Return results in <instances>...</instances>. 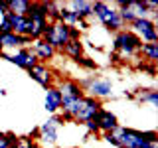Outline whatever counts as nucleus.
<instances>
[{
  "instance_id": "f8f14e48",
  "label": "nucleus",
  "mask_w": 158,
  "mask_h": 148,
  "mask_svg": "<svg viewBox=\"0 0 158 148\" xmlns=\"http://www.w3.org/2000/svg\"><path fill=\"white\" fill-rule=\"evenodd\" d=\"M30 49H32V53L36 56L38 63H48V65H49V61H53L56 56H57L56 49L49 46L46 39H42V38H40V39H34L32 46H30Z\"/></svg>"
},
{
  "instance_id": "a211bd4d",
  "label": "nucleus",
  "mask_w": 158,
  "mask_h": 148,
  "mask_svg": "<svg viewBox=\"0 0 158 148\" xmlns=\"http://www.w3.org/2000/svg\"><path fill=\"white\" fill-rule=\"evenodd\" d=\"M138 57H142V61L148 63H158V42L156 43H142Z\"/></svg>"
},
{
  "instance_id": "412c9836",
  "label": "nucleus",
  "mask_w": 158,
  "mask_h": 148,
  "mask_svg": "<svg viewBox=\"0 0 158 148\" xmlns=\"http://www.w3.org/2000/svg\"><path fill=\"white\" fill-rule=\"evenodd\" d=\"M128 2H131V8H132V12L136 14V18H152L154 16V14L146 8L144 0H128Z\"/></svg>"
},
{
  "instance_id": "f3484780",
  "label": "nucleus",
  "mask_w": 158,
  "mask_h": 148,
  "mask_svg": "<svg viewBox=\"0 0 158 148\" xmlns=\"http://www.w3.org/2000/svg\"><path fill=\"white\" fill-rule=\"evenodd\" d=\"M135 101L136 103H142V105H150V107H156L158 105V89L154 87H142V89H136L135 91Z\"/></svg>"
},
{
  "instance_id": "f257e3e1",
  "label": "nucleus",
  "mask_w": 158,
  "mask_h": 148,
  "mask_svg": "<svg viewBox=\"0 0 158 148\" xmlns=\"http://www.w3.org/2000/svg\"><path fill=\"white\" fill-rule=\"evenodd\" d=\"M79 85H81L83 93L87 97H93L97 101H105V99H111L115 95V81L107 75H101V73H95V75H87L83 79H77Z\"/></svg>"
},
{
  "instance_id": "20e7f679",
  "label": "nucleus",
  "mask_w": 158,
  "mask_h": 148,
  "mask_svg": "<svg viewBox=\"0 0 158 148\" xmlns=\"http://www.w3.org/2000/svg\"><path fill=\"white\" fill-rule=\"evenodd\" d=\"M93 18L97 20L105 30L117 34L121 30H125L127 26L121 22L118 18V10L117 6H111L109 2H93Z\"/></svg>"
},
{
  "instance_id": "b1692460",
  "label": "nucleus",
  "mask_w": 158,
  "mask_h": 148,
  "mask_svg": "<svg viewBox=\"0 0 158 148\" xmlns=\"http://www.w3.org/2000/svg\"><path fill=\"white\" fill-rule=\"evenodd\" d=\"M83 126H85V134L89 136H99L101 134V130H99V125H97V121L93 118V121H87V122H83Z\"/></svg>"
},
{
  "instance_id": "2eb2a0df",
  "label": "nucleus",
  "mask_w": 158,
  "mask_h": 148,
  "mask_svg": "<svg viewBox=\"0 0 158 148\" xmlns=\"http://www.w3.org/2000/svg\"><path fill=\"white\" fill-rule=\"evenodd\" d=\"M67 8L71 10L79 20L93 18V2H89V0H71V2H67Z\"/></svg>"
},
{
  "instance_id": "a878e982",
  "label": "nucleus",
  "mask_w": 158,
  "mask_h": 148,
  "mask_svg": "<svg viewBox=\"0 0 158 148\" xmlns=\"http://www.w3.org/2000/svg\"><path fill=\"white\" fill-rule=\"evenodd\" d=\"M144 4H146V8L150 10L152 14H156V10H158V2H156V0H144Z\"/></svg>"
},
{
  "instance_id": "cd10ccee",
  "label": "nucleus",
  "mask_w": 158,
  "mask_h": 148,
  "mask_svg": "<svg viewBox=\"0 0 158 148\" xmlns=\"http://www.w3.org/2000/svg\"><path fill=\"white\" fill-rule=\"evenodd\" d=\"M123 97L128 99V101H135V91H125V93H123Z\"/></svg>"
},
{
  "instance_id": "f03ea898",
  "label": "nucleus",
  "mask_w": 158,
  "mask_h": 148,
  "mask_svg": "<svg viewBox=\"0 0 158 148\" xmlns=\"http://www.w3.org/2000/svg\"><path fill=\"white\" fill-rule=\"evenodd\" d=\"M140 47H142V42L128 28L121 30V32H117L115 36H113V51L118 53L125 63L127 61H132V63L138 61V59H140L138 57Z\"/></svg>"
},
{
  "instance_id": "aec40b11",
  "label": "nucleus",
  "mask_w": 158,
  "mask_h": 148,
  "mask_svg": "<svg viewBox=\"0 0 158 148\" xmlns=\"http://www.w3.org/2000/svg\"><path fill=\"white\" fill-rule=\"evenodd\" d=\"M44 6H46L48 22L49 24L59 22V8H61V2H56V0H46V2H44Z\"/></svg>"
},
{
  "instance_id": "ddd939ff",
  "label": "nucleus",
  "mask_w": 158,
  "mask_h": 148,
  "mask_svg": "<svg viewBox=\"0 0 158 148\" xmlns=\"http://www.w3.org/2000/svg\"><path fill=\"white\" fill-rule=\"evenodd\" d=\"M95 121H97V125H99V130H101V134H103V132H113V130L118 126V118H117V115H115V113H111L109 109H101V111L97 113Z\"/></svg>"
},
{
  "instance_id": "6ab92c4d",
  "label": "nucleus",
  "mask_w": 158,
  "mask_h": 148,
  "mask_svg": "<svg viewBox=\"0 0 158 148\" xmlns=\"http://www.w3.org/2000/svg\"><path fill=\"white\" fill-rule=\"evenodd\" d=\"M32 0H6V10L16 16H26Z\"/></svg>"
},
{
  "instance_id": "39448f33",
  "label": "nucleus",
  "mask_w": 158,
  "mask_h": 148,
  "mask_svg": "<svg viewBox=\"0 0 158 148\" xmlns=\"http://www.w3.org/2000/svg\"><path fill=\"white\" fill-rule=\"evenodd\" d=\"M65 122H63L61 115H52L46 122L38 126L40 130V136H38V144L44 146V148H53L57 144V138H59V128H61Z\"/></svg>"
},
{
  "instance_id": "6e6552de",
  "label": "nucleus",
  "mask_w": 158,
  "mask_h": 148,
  "mask_svg": "<svg viewBox=\"0 0 158 148\" xmlns=\"http://www.w3.org/2000/svg\"><path fill=\"white\" fill-rule=\"evenodd\" d=\"M0 57L6 59V61H10L12 65L24 69V71H30L34 65H38V59H36V56L32 53L30 47H18V49H14V51H10V53L4 51Z\"/></svg>"
},
{
  "instance_id": "dca6fc26",
  "label": "nucleus",
  "mask_w": 158,
  "mask_h": 148,
  "mask_svg": "<svg viewBox=\"0 0 158 148\" xmlns=\"http://www.w3.org/2000/svg\"><path fill=\"white\" fill-rule=\"evenodd\" d=\"M61 53L65 57H69L71 61H79L83 56H85V43H83V39H69L65 43V47L61 49Z\"/></svg>"
},
{
  "instance_id": "bb28decb",
  "label": "nucleus",
  "mask_w": 158,
  "mask_h": 148,
  "mask_svg": "<svg viewBox=\"0 0 158 148\" xmlns=\"http://www.w3.org/2000/svg\"><path fill=\"white\" fill-rule=\"evenodd\" d=\"M69 39H81V32L77 28H69Z\"/></svg>"
},
{
  "instance_id": "0eeeda50",
  "label": "nucleus",
  "mask_w": 158,
  "mask_h": 148,
  "mask_svg": "<svg viewBox=\"0 0 158 148\" xmlns=\"http://www.w3.org/2000/svg\"><path fill=\"white\" fill-rule=\"evenodd\" d=\"M135 36L140 39L142 43H156L158 42V30L156 22H152L150 18H136L132 24L127 26Z\"/></svg>"
},
{
  "instance_id": "4468645a",
  "label": "nucleus",
  "mask_w": 158,
  "mask_h": 148,
  "mask_svg": "<svg viewBox=\"0 0 158 148\" xmlns=\"http://www.w3.org/2000/svg\"><path fill=\"white\" fill-rule=\"evenodd\" d=\"M44 109L48 115H57L61 109V93L57 91V87H49L46 89V99H44Z\"/></svg>"
},
{
  "instance_id": "7c9ffc66",
  "label": "nucleus",
  "mask_w": 158,
  "mask_h": 148,
  "mask_svg": "<svg viewBox=\"0 0 158 148\" xmlns=\"http://www.w3.org/2000/svg\"><path fill=\"white\" fill-rule=\"evenodd\" d=\"M30 148H44V146H40V144H38V142H34V144H32V146H30Z\"/></svg>"
},
{
  "instance_id": "9b49d317",
  "label": "nucleus",
  "mask_w": 158,
  "mask_h": 148,
  "mask_svg": "<svg viewBox=\"0 0 158 148\" xmlns=\"http://www.w3.org/2000/svg\"><path fill=\"white\" fill-rule=\"evenodd\" d=\"M56 87H57V91L61 93V99H83L85 97L79 81L73 79V77H57Z\"/></svg>"
},
{
  "instance_id": "393cba45",
  "label": "nucleus",
  "mask_w": 158,
  "mask_h": 148,
  "mask_svg": "<svg viewBox=\"0 0 158 148\" xmlns=\"http://www.w3.org/2000/svg\"><path fill=\"white\" fill-rule=\"evenodd\" d=\"M99 138H103V140H105L107 144H111V146L118 148V144H117V138H115V134H113V132H103V134H99Z\"/></svg>"
},
{
  "instance_id": "7ed1b4c3",
  "label": "nucleus",
  "mask_w": 158,
  "mask_h": 148,
  "mask_svg": "<svg viewBox=\"0 0 158 148\" xmlns=\"http://www.w3.org/2000/svg\"><path fill=\"white\" fill-rule=\"evenodd\" d=\"M113 134L117 138L118 148H140L144 142H158V132L156 130H136L118 125Z\"/></svg>"
},
{
  "instance_id": "2f4dec72",
  "label": "nucleus",
  "mask_w": 158,
  "mask_h": 148,
  "mask_svg": "<svg viewBox=\"0 0 158 148\" xmlns=\"http://www.w3.org/2000/svg\"><path fill=\"white\" fill-rule=\"evenodd\" d=\"M65 148H79V146H65Z\"/></svg>"
},
{
  "instance_id": "423d86ee",
  "label": "nucleus",
  "mask_w": 158,
  "mask_h": 148,
  "mask_svg": "<svg viewBox=\"0 0 158 148\" xmlns=\"http://www.w3.org/2000/svg\"><path fill=\"white\" fill-rule=\"evenodd\" d=\"M42 39H46L56 51H61V49L65 47V43L69 42V26H65V24H61V22L48 24V28L44 30Z\"/></svg>"
},
{
  "instance_id": "c756f323",
  "label": "nucleus",
  "mask_w": 158,
  "mask_h": 148,
  "mask_svg": "<svg viewBox=\"0 0 158 148\" xmlns=\"http://www.w3.org/2000/svg\"><path fill=\"white\" fill-rule=\"evenodd\" d=\"M0 148H10V146H8V142L4 140V134L0 136Z\"/></svg>"
},
{
  "instance_id": "1a4fd4ad",
  "label": "nucleus",
  "mask_w": 158,
  "mask_h": 148,
  "mask_svg": "<svg viewBox=\"0 0 158 148\" xmlns=\"http://www.w3.org/2000/svg\"><path fill=\"white\" fill-rule=\"evenodd\" d=\"M28 73V77L32 79V81H36L40 87H44V89H49V87H53L56 85V81H57V71H53L52 67L48 65V63H38V65H34Z\"/></svg>"
},
{
  "instance_id": "5701e85b",
  "label": "nucleus",
  "mask_w": 158,
  "mask_h": 148,
  "mask_svg": "<svg viewBox=\"0 0 158 148\" xmlns=\"http://www.w3.org/2000/svg\"><path fill=\"white\" fill-rule=\"evenodd\" d=\"M135 67L138 69V71H144L148 73L150 77H156V73H158V69H156V63H148V61H135Z\"/></svg>"
},
{
  "instance_id": "4be33fe9",
  "label": "nucleus",
  "mask_w": 158,
  "mask_h": 148,
  "mask_svg": "<svg viewBox=\"0 0 158 148\" xmlns=\"http://www.w3.org/2000/svg\"><path fill=\"white\" fill-rule=\"evenodd\" d=\"M77 65L81 67V69H85V71H91V73H95L97 69H99V63H97L93 57H89V56H83V57L77 61Z\"/></svg>"
},
{
  "instance_id": "c85d7f7f",
  "label": "nucleus",
  "mask_w": 158,
  "mask_h": 148,
  "mask_svg": "<svg viewBox=\"0 0 158 148\" xmlns=\"http://www.w3.org/2000/svg\"><path fill=\"white\" fill-rule=\"evenodd\" d=\"M140 148H158V142H144Z\"/></svg>"
},
{
  "instance_id": "9d476101",
  "label": "nucleus",
  "mask_w": 158,
  "mask_h": 148,
  "mask_svg": "<svg viewBox=\"0 0 158 148\" xmlns=\"http://www.w3.org/2000/svg\"><path fill=\"white\" fill-rule=\"evenodd\" d=\"M101 109H103L101 101H97V99L85 95L83 101H81V107H79V113L75 117V125H83V122H87V121H93Z\"/></svg>"
}]
</instances>
